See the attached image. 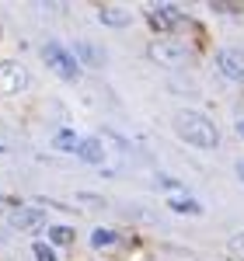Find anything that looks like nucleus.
Segmentation results:
<instances>
[{"label":"nucleus","mask_w":244,"mask_h":261,"mask_svg":"<svg viewBox=\"0 0 244 261\" xmlns=\"http://www.w3.org/2000/svg\"><path fill=\"white\" fill-rule=\"evenodd\" d=\"M25 84H28L25 66H18V63H0V91H4V94H14Z\"/></svg>","instance_id":"4"},{"label":"nucleus","mask_w":244,"mask_h":261,"mask_svg":"<svg viewBox=\"0 0 244 261\" xmlns=\"http://www.w3.org/2000/svg\"><path fill=\"white\" fill-rule=\"evenodd\" d=\"M178 21H182V11H178V7H161V11L150 14V24H154L157 32H171Z\"/></svg>","instance_id":"6"},{"label":"nucleus","mask_w":244,"mask_h":261,"mask_svg":"<svg viewBox=\"0 0 244 261\" xmlns=\"http://www.w3.org/2000/svg\"><path fill=\"white\" fill-rule=\"evenodd\" d=\"M56 146H60V150H77V146H81V140H77L74 133H60V140H56Z\"/></svg>","instance_id":"14"},{"label":"nucleus","mask_w":244,"mask_h":261,"mask_svg":"<svg viewBox=\"0 0 244 261\" xmlns=\"http://www.w3.org/2000/svg\"><path fill=\"white\" fill-rule=\"evenodd\" d=\"M45 63L60 73L63 81H77V73H81V66H77V60L63 49V45H56V42H49L45 45Z\"/></svg>","instance_id":"2"},{"label":"nucleus","mask_w":244,"mask_h":261,"mask_svg":"<svg viewBox=\"0 0 244 261\" xmlns=\"http://www.w3.org/2000/svg\"><path fill=\"white\" fill-rule=\"evenodd\" d=\"M77 157H81V161H87V164H98V161H105V146L98 140H81Z\"/></svg>","instance_id":"8"},{"label":"nucleus","mask_w":244,"mask_h":261,"mask_svg":"<svg viewBox=\"0 0 244 261\" xmlns=\"http://www.w3.org/2000/svg\"><path fill=\"white\" fill-rule=\"evenodd\" d=\"M150 56L164 66H182L188 60V49L178 45V42H157V45H150Z\"/></svg>","instance_id":"3"},{"label":"nucleus","mask_w":244,"mask_h":261,"mask_svg":"<svg viewBox=\"0 0 244 261\" xmlns=\"http://www.w3.org/2000/svg\"><path fill=\"white\" fill-rule=\"evenodd\" d=\"M227 251H230L234 258H241V261H244V233H234V237L227 241Z\"/></svg>","instance_id":"12"},{"label":"nucleus","mask_w":244,"mask_h":261,"mask_svg":"<svg viewBox=\"0 0 244 261\" xmlns=\"http://www.w3.org/2000/svg\"><path fill=\"white\" fill-rule=\"evenodd\" d=\"M49 241L70 244V241H74V230H70V226H49Z\"/></svg>","instance_id":"11"},{"label":"nucleus","mask_w":244,"mask_h":261,"mask_svg":"<svg viewBox=\"0 0 244 261\" xmlns=\"http://www.w3.org/2000/svg\"><path fill=\"white\" fill-rule=\"evenodd\" d=\"M91 241H94V247H105V244L115 241V233H112V230H94V237H91Z\"/></svg>","instance_id":"15"},{"label":"nucleus","mask_w":244,"mask_h":261,"mask_svg":"<svg viewBox=\"0 0 244 261\" xmlns=\"http://www.w3.org/2000/svg\"><path fill=\"white\" fill-rule=\"evenodd\" d=\"M216 66L224 70L230 81H244V53L241 49H224L216 56Z\"/></svg>","instance_id":"5"},{"label":"nucleus","mask_w":244,"mask_h":261,"mask_svg":"<svg viewBox=\"0 0 244 261\" xmlns=\"http://www.w3.org/2000/svg\"><path fill=\"white\" fill-rule=\"evenodd\" d=\"M175 133L182 136L185 143H192V146H216L220 143V133H216V125L199 115V112H182V115H175Z\"/></svg>","instance_id":"1"},{"label":"nucleus","mask_w":244,"mask_h":261,"mask_svg":"<svg viewBox=\"0 0 244 261\" xmlns=\"http://www.w3.org/2000/svg\"><path fill=\"white\" fill-rule=\"evenodd\" d=\"M0 150H4V143H0Z\"/></svg>","instance_id":"19"},{"label":"nucleus","mask_w":244,"mask_h":261,"mask_svg":"<svg viewBox=\"0 0 244 261\" xmlns=\"http://www.w3.org/2000/svg\"><path fill=\"white\" fill-rule=\"evenodd\" d=\"M237 133H241V136H244V122H237Z\"/></svg>","instance_id":"18"},{"label":"nucleus","mask_w":244,"mask_h":261,"mask_svg":"<svg viewBox=\"0 0 244 261\" xmlns=\"http://www.w3.org/2000/svg\"><path fill=\"white\" fill-rule=\"evenodd\" d=\"M102 21H105V24H112V28H126V24L133 21V14H129V11H119V7H105Z\"/></svg>","instance_id":"9"},{"label":"nucleus","mask_w":244,"mask_h":261,"mask_svg":"<svg viewBox=\"0 0 244 261\" xmlns=\"http://www.w3.org/2000/svg\"><path fill=\"white\" fill-rule=\"evenodd\" d=\"M74 56L84 60L87 66H102V63H105V49L91 45V42H77V45H74Z\"/></svg>","instance_id":"7"},{"label":"nucleus","mask_w":244,"mask_h":261,"mask_svg":"<svg viewBox=\"0 0 244 261\" xmlns=\"http://www.w3.org/2000/svg\"><path fill=\"white\" fill-rule=\"evenodd\" d=\"M42 223V213L39 209H25V213H18V216H14V226H25V230H28V226H39Z\"/></svg>","instance_id":"10"},{"label":"nucleus","mask_w":244,"mask_h":261,"mask_svg":"<svg viewBox=\"0 0 244 261\" xmlns=\"http://www.w3.org/2000/svg\"><path fill=\"white\" fill-rule=\"evenodd\" d=\"M32 251H35V258H39V261H56V254H53V247H49V244H35Z\"/></svg>","instance_id":"16"},{"label":"nucleus","mask_w":244,"mask_h":261,"mask_svg":"<svg viewBox=\"0 0 244 261\" xmlns=\"http://www.w3.org/2000/svg\"><path fill=\"white\" fill-rule=\"evenodd\" d=\"M171 209H178V213H199V202H192V199H171Z\"/></svg>","instance_id":"13"},{"label":"nucleus","mask_w":244,"mask_h":261,"mask_svg":"<svg viewBox=\"0 0 244 261\" xmlns=\"http://www.w3.org/2000/svg\"><path fill=\"white\" fill-rule=\"evenodd\" d=\"M237 174H241V178H244V161H241V164H237Z\"/></svg>","instance_id":"17"}]
</instances>
